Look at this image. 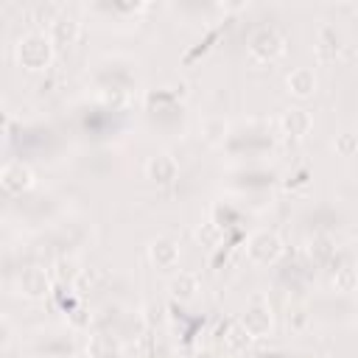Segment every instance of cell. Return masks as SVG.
Returning <instances> with one entry per match:
<instances>
[{"label":"cell","mask_w":358,"mask_h":358,"mask_svg":"<svg viewBox=\"0 0 358 358\" xmlns=\"http://www.w3.org/2000/svg\"><path fill=\"white\" fill-rule=\"evenodd\" d=\"M50 56H53V39L42 31H31L20 39L17 45V62L25 67V70H42L50 64Z\"/></svg>","instance_id":"6da1fadb"},{"label":"cell","mask_w":358,"mask_h":358,"mask_svg":"<svg viewBox=\"0 0 358 358\" xmlns=\"http://www.w3.org/2000/svg\"><path fill=\"white\" fill-rule=\"evenodd\" d=\"M280 255H282V241H280L277 232H271V229H257V232L249 235V241H246V257H249L252 263L268 266V263H274Z\"/></svg>","instance_id":"7a4b0ae2"},{"label":"cell","mask_w":358,"mask_h":358,"mask_svg":"<svg viewBox=\"0 0 358 358\" xmlns=\"http://www.w3.org/2000/svg\"><path fill=\"white\" fill-rule=\"evenodd\" d=\"M271 324H274V319H271V308H268L266 302H252V305L246 308V313L241 316V327H243L252 338L268 336V333H271Z\"/></svg>","instance_id":"3957f363"},{"label":"cell","mask_w":358,"mask_h":358,"mask_svg":"<svg viewBox=\"0 0 358 358\" xmlns=\"http://www.w3.org/2000/svg\"><path fill=\"white\" fill-rule=\"evenodd\" d=\"M282 36L277 34V31H271V28H260L252 39H249V53L255 56V59H260V62H271V59H277L280 53H282Z\"/></svg>","instance_id":"277c9868"},{"label":"cell","mask_w":358,"mask_h":358,"mask_svg":"<svg viewBox=\"0 0 358 358\" xmlns=\"http://www.w3.org/2000/svg\"><path fill=\"white\" fill-rule=\"evenodd\" d=\"M145 176H148L154 185H171V182L179 176V162H176L171 154H154V157L145 162Z\"/></svg>","instance_id":"5b68a950"},{"label":"cell","mask_w":358,"mask_h":358,"mask_svg":"<svg viewBox=\"0 0 358 358\" xmlns=\"http://www.w3.org/2000/svg\"><path fill=\"white\" fill-rule=\"evenodd\" d=\"M148 257L157 268H173L179 263V243L171 235H159L148 246Z\"/></svg>","instance_id":"8992f818"},{"label":"cell","mask_w":358,"mask_h":358,"mask_svg":"<svg viewBox=\"0 0 358 358\" xmlns=\"http://www.w3.org/2000/svg\"><path fill=\"white\" fill-rule=\"evenodd\" d=\"M17 285H20V294H25V296H31V299H42V296H48V291H50V277H48L45 268L31 266V268H25V271L20 274Z\"/></svg>","instance_id":"52a82bcc"},{"label":"cell","mask_w":358,"mask_h":358,"mask_svg":"<svg viewBox=\"0 0 358 358\" xmlns=\"http://www.w3.org/2000/svg\"><path fill=\"white\" fill-rule=\"evenodd\" d=\"M0 182H3V190L6 193H22V190H28L34 185V173L22 162H8V165H3Z\"/></svg>","instance_id":"ba28073f"},{"label":"cell","mask_w":358,"mask_h":358,"mask_svg":"<svg viewBox=\"0 0 358 358\" xmlns=\"http://www.w3.org/2000/svg\"><path fill=\"white\" fill-rule=\"evenodd\" d=\"M316 73L310 70V67H294L291 73H288V78H285V87H288V95H294V98H299V101H305V98H310L313 92H316Z\"/></svg>","instance_id":"9c48e42d"},{"label":"cell","mask_w":358,"mask_h":358,"mask_svg":"<svg viewBox=\"0 0 358 358\" xmlns=\"http://www.w3.org/2000/svg\"><path fill=\"white\" fill-rule=\"evenodd\" d=\"M280 129H282L288 137L302 140V137L313 129V115H310L308 109H302V106H294V109L282 112V117H280Z\"/></svg>","instance_id":"30bf717a"},{"label":"cell","mask_w":358,"mask_h":358,"mask_svg":"<svg viewBox=\"0 0 358 358\" xmlns=\"http://www.w3.org/2000/svg\"><path fill=\"white\" fill-rule=\"evenodd\" d=\"M78 34H81V25L73 17H56L50 22V31H48V36L53 39V45H73L78 39Z\"/></svg>","instance_id":"8fae6325"},{"label":"cell","mask_w":358,"mask_h":358,"mask_svg":"<svg viewBox=\"0 0 358 358\" xmlns=\"http://www.w3.org/2000/svg\"><path fill=\"white\" fill-rule=\"evenodd\" d=\"M196 291H199V274H193V271H179V274L171 280V294H173V299H179V302L193 299Z\"/></svg>","instance_id":"7c38bea8"},{"label":"cell","mask_w":358,"mask_h":358,"mask_svg":"<svg viewBox=\"0 0 358 358\" xmlns=\"http://www.w3.org/2000/svg\"><path fill=\"white\" fill-rule=\"evenodd\" d=\"M355 285H358V271H355L352 266L336 268V274H333V288H336V291L350 294V291H355Z\"/></svg>","instance_id":"4fadbf2b"},{"label":"cell","mask_w":358,"mask_h":358,"mask_svg":"<svg viewBox=\"0 0 358 358\" xmlns=\"http://www.w3.org/2000/svg\"><path fill=\"white\" fill-rule=\"evenodd\" d=\"M333 151H336L338 157H355V154H358V134H355V131H341V134H336Z\"/></svg>","instance_id":"5bb4252c"},{"label":"cell","mask_w":358,"mask_h":358,"mask_svg":"<svg viewBox=\"0 0 358 358\" xmlns=\"http://www.w3.org/2000/svg\"><path fill=\"white\" fill-rule=\"evenodd\" d=\"M87 352H90V358H112L115 355V341L109 336H92Z\"/></svg>","instance_id":"9a60e30c"},{"label":"cell","mask_w":358,"mask_h":358,"mask_svg":"<svg viewBox=\"0 0 358 358\" xmlns=\"http://www.w3.org/2000/svg\"><path fill=\"white\" fill-rule=\"evenodd\" d=\"M196 238L201 241V246H218V241H221V227H218L215 221H207L204 227L196 229Z\"/></svg>","instance_id":"2e32d148"}]
</instances>
